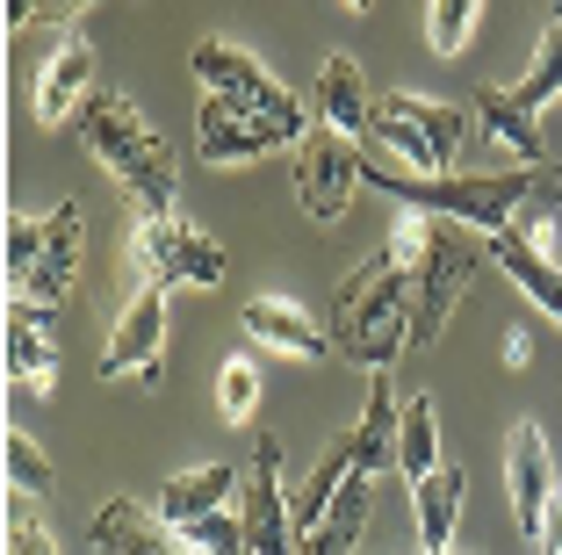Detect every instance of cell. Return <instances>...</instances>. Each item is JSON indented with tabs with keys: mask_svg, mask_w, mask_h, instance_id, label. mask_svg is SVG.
Listing matches in <instances>:
<instances>
[{
	"mask_svg": "<svg viewBox=\"0 0 562 555\" xmlns=\"http://www.w3.org/2000/svg\"><path fill=\"white\" fill-rule=\"evenodd\" d=\"M188 73L202 80V115H195V152L202 166H238L260 159V152H289L311 137V115L274 73L252 58V51L224 44V36H202L188 51Z\"/></svg>",
	"mask_w": 562,
	"mask_h": 555,
	"instance_id": "6da1fadb",
	"label": "cell"
},
{
	"mask_svg": "<svg viewBox=\"0 0 562 555\" xmlns=\"http://www.w3.org/2000/svg\"><path fill=\"white\" fill-rule=\"evenodd\" d=\"M80 145L94 152L101 174L116 180L145 217H173V202H181V159H173L166 131L145 123V109L123 87H94V101L80 109Z\"/></svg>",
	"mask_w": 562,
	"mask_h": 555,
	"instance_id": "7a4b0ae2",
	"label": "cell"
},
{
	"mask_svg": "<svg viewBox=\"0 0 562 555\" xmlns=\"http://www.w3.org/2000/svg\"><path fill=\"white\" fill-rule=\"evenodd\" d=\"M412 289L418 275L375 245L331 296V346L368 376H390V360L412 354Z\"/></svg>",
	"mask_w": 562,
	"mask_h": 555,
	"instance_id": "3957f363",
	"label": "cell"
},
{
	"mask_svg": "<svg viewBox=\"0 0 562 555\" xmlns=\"http://www.w3.org/2000/svg\"><path fill=\"white\" fill-rule=\"evenodd\" d=\"M533 174H541V166H505V174H390V166H368V180H375L390 202L426 210V217H440V224H462V231H476V238L519 224V210H527V196H533Z\"/></svg>",
	"mask_w": 562,
	"mask_h": 555,
	"instance_id": "277c9868",
	"label": "cell"
},
{
	"mask_svg": "<svg viewBox=\"0 0 562 555\" xmlns=\"http://www.w3.org/2000/svg\"><path fill=\"white\" fill-rule=\"evenodd\" d=\"M80 231L87 202H58L44 217H15L8 224V303H36L58 311L80 281Z\"/></svg>",
	"mask_w": 562,
	"mask_h": 555,
	"instance_id": "5b68a950",
	"label": "cell"
},
{
	"mask_svg": "<svg viewBox=\"0 0 562 555\" xmlns=\"http://www.w3.org/2000/svg\"><path fill=\"white\" fill-rule=\"evenodd\" d=\"M469 131H476V101H432L412 87L382 95L375 123H368V137L382 152H397L412 174H454V159L469 152Z\"/></svg>",
	"mask_w": 562,
	"mask_h": 555,
	"instance_id": "8992f818",
	"label": "cell"
},
{
	"mask_svg": "<svg viewBox=\"0 0 562 555\" xmlns=\"http://www.w3.org/2000/svg\"><path fill=\"white\" fill-rule=\"evenodd\" d=\"M476 267H483L476 231L440 224V217H432V253H426V267H418V289H412V354H426V346L447 332V318H454V303L469 296Z\"/></svg>",
	"mask_w": 562,
	"mask_h": 555,
	"instance_id": "52a82bcc",
	"label": "cell"
},
{
	"mask_svg": "<svg viewBox=\"0 0 562 555\" xmlns=\"http://www.w3.org/2000/svg\"><path fill=\"white\" fill-rule=\"evenodd\" d=\"M159 368H166V281L159 275H137L131 296H123L116 332H109V346H101V360H94V376L101 382L145 376V390H151Z\"/></svg>",
	"mask_w": 562,
	"mask_h": 555,
	"instance_id": "ba28073f",
	"label": "cell"
},
{
	"mask_svg": "<svg viewBox=\"0 0 562 555\" xmlns=\"http://www.w3.org/2000/svg\"><path fill=\"white\" fill-rule=\"evenodd\" d=\"M131 260L137 275H159L166 289H216L224 281V245L181 217H145L131 231Z\"/></svg>",
	"mask_w": 562,
	"mask_h": 555,
	"instance_id": "9c48e42d",
	"label": "cell"
},
{
	"mask_svg": "<svg viewBox=\"0 0 562 555\" xmlns=\"http://www.w3.org/2000/svg\"><path fill=\"white\" fill-rule=\"evenodd\" d=\"M368 180L353 137H339L331 123H311V137L296 145V210L311 224H339L353 210V188Z\"/></svg>",
	"mask_w": 562,
	"mask_h": 555,
	"instance_id": "30bf717a",
	"label": "cell"
},
{
	"mask_svg": "<svg viewBox=\"0 0 562 555\" xmlns=\"http://www.w3.org/2000/svg\"><path fill=\"white\" fill-rule=\"evenodd\" d=\"M238 520H246V555H296V498L281 490V441L260 433L238 484Z\"/></svg>",
	"mask_w": 562,
	"mask_h": 555,
	"instance_id": "8fae6325",
	"label": "cell"
},
{
	"mask_svg": "<svg viewBox=\"0 0 562 555\" xmlns=\"http://www.w3.org/2000/svg\"><path fill=\"white\" fill-rule=\"evenodd\" d=\"M505 498H513L519 534L541 548V520H548V498H555V462H548L541 419H513V433H505Z\"/></svg>",
	"mask_w": 562,
	"mask_h": 555,
	"instance_id": "7c38bea8",
	"label": "cell"
},
{
	"mask_svg": "<svg viewBox=\"0 0 562 555\" xmlns=\"http://www.w3.org/2000/svg\"><path fill=\"white\" fill-rule=\"evenodd\" d=\"M87 101H94V44H87V36H58V51L44 58V73H36V95H30L36 131H58V123H72Z\"/></svg>",
	"mask_w": 562,
	"mask_h": 555,
	"instance_id": "4fadbf2b",
	"label": "cell"
},
{
	"mask_svg": "<svg viewBox=\"0 0 562 555\" xmlns=\"http://www.w3.org/2000/svg\"><path fill=\"white\" fill-rule=\"evenodd\" d=\"M238 325H246L252 346H267V354H281V360H325L331 354V325H317L289 296H246Z\"/></svg>",
	"mask_w": 562,
	"mask_h": 555,
	"instance_id": "5bb4252c",
	"label": "cell"
},
{
	"mask_svg": "<svg viewBox=\"0 0 562 555\" xmlns=\"http://www.w3.org/2000/svg\"><path fill=\"white\" fill-rule=\"evenodd\" d=\"M94 555H195L159 512L131 506V498H109L94 512Z\"/></svg>",
	"mask_w": 562,
	"mask_h": 555,
	"instance_id": "9a60e30c",
	"label": "cell"
},
{
	"mask_svg": "<svg viewBox=\"0 0 562 555\" xmlns=\"http://www.w3.org/2000/svg\"><path fill=\"white\" fill-rule=\"evenodd\" d=\"M317 123H331L339 137H368V123H375V95H368V73L353 51H331L317 66Z\"/></svg>",
	"mask_w": 562,
	"mask_h": 555,
	"instance_id": "2e32d148",
	"label": "cell"
},
{
	"mask_svg": "<svg viewBox=\"0 0 562 555\" xmlns=\"http://www.w3.org/2000/svg\"><path fill=\"white\" fill-rule=\"evenodd\" d=\"M238 484H246V469H232V462H202V469L166 476L159 498H151V512H159L166 526H188V520H202V512H224Z\"/></svg>",
	"mask_w": 562,
	"mask_h": 555,
	"instance_id": "e0dca14e",
	"label": "cell"
},
{
	"mask_svg": "<svg viewBox=\"0 0 562 555\" xmlns=\"http://www.w3.org/2000/svg\"><path fill=\"white\" fill-rule=\"evenodd\" d=\"M491 260L519 281L533 311H548V325H562V267L548 260V245H533L527 231H491Z\"/></svg>",
	"mask_w": 562,
	"mask_h": 555,
	"instance_id": "ac0fdd59",
	"label": "cell"
},
{
	"mask_svg": "<svg viewBox=\"0 0 562 555\" xmlns=\"http://www.w3.org/2000/svg\"><path fill=\"white\" fill-rule=\"evenodd\" d=\"M8 376L22 390H58V340H50V311L36 303H8Z\"/></svg>",
	"mask_w": 562,
	"mask_h": 555,
	"instance_id": "d6986e66",
	"label": "cell"
},
{
	"mask_svg": "<svg viewBox=\"0 0 562 555\" xmlns=\"http://www.w3.org/2000/svg\"><path fill=\"white\" fill-rule=\"evenodd\" d=\"M462 490H469V476L454 469V462H440L426 484H412V512H418V541H426V555H447V548H454V526H462Z\"/></svg>",
	"mask_w": 562,
	"mask_h": 555,
	"instance_id": "ffe728a7",
	"label": "cell"
},
{
	"mask_svg": "<svg viewBox=\"0 0 562 555\" xmlns=\"http://www.w3.org/2000/svg\"><path fill=\"white\" fill-rule=\"evenodd\" d=\"M368 512H375V476H353V484L331 498L325 520L296 541V555H353V548H361V534H368Z\"/></svg>",
	"mask_w": 562,
	"mask_h": 555,
	"instance_id": "44dd1931",
	"label": "cell"
},
{
	"mask_svg": "<svg viewBox=\"0 0 562 555\" xmlns=\"http://www.w3.org/2000/svg\"><path fill=\"white\" fill-rule=\"evenodd\" d=\"M476 123L497 137L505 152H519V166H541V115L519 109L513 87H476Z\"/></svg>",
	"mask_w": 562,
	"mask_h": 555,
	"instance_id": "7402d4cb",
	"label": "cell"
},
{
	"mask_svg": "<svg viewBox=\"0 0 562 555\" xmlns=\"http://www.w3.org/2000/svg\"><path fill=\"white\" fill-rule=\"evenodd\" d=\"M397 419L404 404L390 397V376L368 382V404H361V425H353V447H361V476H382L397 462Z\"/></svg>",
	"mask_w": 562,
	"mask_h": 555,
	"instance_id": "603a6c76",
	"label": "cell"
},
{
	"mask_svg": "<svg viewBox=\"0 0 562 555\" xmlns=\"http://www.w3.org/2000/svg\"><path fill=\"white\" fill-rule=\"evenodd\" d=\"M397 469L412 484H426L440 469V411L432 397H404V419H397Z\"/></svg>",
	"mask_w": 562,
	"mask_h": 555,
	"instance_id": "cb8c5ba5",
	"label": "cell"
},
{
	"mask_svg": "<svg viewBox=\"0 0 562 555\" xmlns=\"http://www.w3.org/2000/svg\"><path fill=\"white\" fill-rule=\"evenodd\" d=\"M555 95H562V0L548 8V30H541V51H533V66L513 80V101H519V109H533V115H541Z\"/></svg>",
	"mask_w": 562,
	"mask_h": 555,
	"instance_id": "d4e9b609",
	"label": "cell"
},
{
	"mask_svg": "<svg viewBox=\"0 0 562 555\" xmlns=\"http://www.w3.org/2000/svg\"><path fill=\"white\" fill-rule=\"evenodd\" d=\"M483 22V0H426V44L432 58H462Z\"/></svg>",
	"mask_w": 562,
	"mask_h": 555,
	"instance_id": "484cf974",
	"label": "cell"
},
{
	"mask_svg": "<svg viewBox=\"0 0 562 555\" xmlns=\"http://www.w3.org/2000/svg\"><path fill=\"white\" fill-rule=\"evenodd\" d=\"M260 368H252L246 354H232L224 368H216V411H224V425H246L252 411H260Z\"/></svg>",
	"mask_w": 562,
	"mask_h": 555,
	"instance_id": "4316f807",
	"label": "cell"
},
{
	"mask_svg": "<svg viewBox=\"0 0 562 555\" xmlns=\"http://www.w3.org/2000/svg\"><path fill=\"white\" fill-rule=\"evenodd\" d=\"M173 534H181L195 555H246V520H238L232 506H224V512H202V520L173 526Z\"/></svg>",
	"mask_w": 562,
	"mask_h": 555,
	"instance_id": "83f0119b",
	"label": "cell"
},
{
	"mask_svg": "<svg viewBox=\"0 0 562 555\" xmlns=\"http://www.w3.org/2000/svg\"><path fill=\"white\" fill-rule=\"evenodd\" d=\"M8 484H15L22 498H50V484H58L50 462H44V447H36L22 425H8Z\"/></svg>",
	"mask_w": 562,
	"mask_h": 555,
	"instance_id": "f1b7e54d",
	"label": "cell"
},
{
	"mask_svg": "<svg viewBox=\"0 0 562 555\" xmlns=\"http://www.w3.org/2000/svg\"><path fill=\"white\" fill-rule=\"evenodd\" d=\"M382 253H390V260L397 267H426V253H432V217L426 210H397V224H390V238H382Z\"/></svg>",
	"mask_w": 562,
	"mask_h": 555,
	"instance_id": "f546056e",
	"label": "cell"
},
{
	"mask_svg": "<svg viewBox=\"0 0 562 555\" xmlns=\"http://www.w3.org/2000/svg\"><path fill=\"white\" fill-rule=\"evenodd\" d=\"M8 555H58V541L44 534L36 512H15V520H8Z\"/></svg>",
	"mask_w": 562,
	"mask_h": 555,
	"instance_id": "4dcf8cb0",
	"label": "cell"
},
{
	"mask_svg": "<svg viewBox=\"0 0 562 555\" xmlns=\"http://www.w3.org/2000/svg\"><path fill=\"white\" fill-rule=\"evenodd\" d=\"M541 555H562V484L548 498V520H541Z\"/></svg>",
	"mask_w": 562,
	"mask_h": 555,
	"instance_id": "1f68e13d",
	"label": "cell"
},
{
	"mask_svg": "<svg viewBox=\"0 0 562 555\" xmlns=\"http://www.w3.org/2000/svg\"><path fill=\"white\" fill-rule=\"evenodd\" d=\"M527 360H533V332L513 325V332H505V368H527Z\"/></svg>",
	"mask_w": 562,
	"mask_h": 555,
	"instance_id": "d6a6232c",
	"label": "cell"
},
{
	"mask_svg": "<svg viewBox=\"0 0 562 555\" xmlns=\"http://www.w3.org/2000/svg\"><path fill=\"white\" fill-rule=\"evenodd\" d=\"M30 15H44V0H8V30H22Z\"/></svg>",
	"mask_w": 562,
	"mask_h": 555,
	"instance_id": "836d02e7",
	"label": "cell"
},
{
	"mask_svg": "<svg viewBox=\"0 0 562 555\" xmlns=\"http://www.w3.org/2000/svg\"><path fill=\"white\" fill-rule=\"evenodd\" d=\"M80 8H101V0H44V15H80Z\"/></svg>",
	"mask_w": 562,
	"mask_h": 555,
	"instance_id": "e575fe53",
	"label": "cell"
},
{
	"mask_svg": "<svg viewBox=\"0 0 562 555\" xmlns=\"http://www.w3.org/2000/svg\"><path fill=\"white\" fill-rule=\"evenodd\" d=\"M347 8H353V15H375V0H347Z\"/></svg>",
	"mask_w": 562,
	"mask_h": 555,
	"instance_id": "d590c367",
	"label": "cell"
}]
</instances>
